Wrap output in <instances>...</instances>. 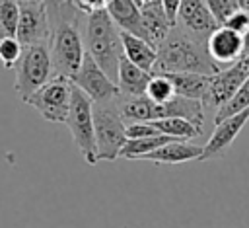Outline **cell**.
Segmentation results:
<instances>
[{
    "label": "cell",
    "instance_id": "obj_22",
    "mask_svg": "<svg viewBox=\"0 0 249 228\" xmlns=\"http://www.w3.org/2000/svg\"><path fill=\"white\" fill-rule=\"evenodd\" d=\"M245 107H249V76L243 80V84L237 88V92L222 105L216 109V117L214 121H220L224 117H230V115H235L239 111H243Z\"/></svg>",
    "mask_w": 249,
    "mask_h": 228
},
{
    "label": "cell",
    "instance_id": "obj_25",
    "mask_svg": "<svg viewBox=\"0 0 249 228\" xmlns=\"http://www.w3.org/2000/svg\"><path fill=\"white\" fill-rule=\"evenodd\" d=\"M23 53L21 43L16 39V35H4L0 37V62L4 68H14Z\"/></svg>",
    "mask_w": 249,
    "mask_h": 228
},
{
    "label": "cell",
    "instance_id": "obj_26",
    "mask_svg": "<svg viewBox=\"0 0 249 228\" xmlns=\"http://www.w3.org/2000/svg\"><path fill=\"white\" fill-rule=\"evenodd\" d=\"M210 14L214 16V19L218 21V25H224V21L239 8L237 0H204Z\"/></svg>",
    "mask_w": 249,
    "mask_h": 228
},
{
    "label": "cell",
    "instance_id": "obj_9",
    "mask_svg": "<svg viewBox=\"0 0 249 228\" xmlns=\"http://www.w3.org/2000/svg\"><path fill=\"white\" fill-rule=\"evenodd\" d=\"M70 82L82 90L89 99L91 103H99V101H111L115 97H119V88H117V82L111 80L107 76V72L86 53L78 72L70 78Z\"/></svg>",
    "mask_w": 249,
    "mask_h": 228
},
{
    "label": "cell",
    "instance_id": "obj_3",
    "mask_svg": "<svg viewBox=\"0 0 249 228\" xmlns=\"http://www.w3.org/2000/svg\"><path fill=\"white\" fill-rule=\"evenodd\" d=\"M47 45H49L51 62H53V76L72 78L86 57L84 39L76 23L72 19H60L53 23Z\"/></svg>",
    "mask_w": 249,
    "mask_h": 228
},
{
    "label": "cell",
    "instance_id": "obj_19",
    "mask_svg": "<svg viewBox=\"0 0 249 228\" xmlns=\"http://www.w3.org/2000/svg\"><path fill=\"white\" fill-rule=\"evenodd\" d=\"M173 84L175 95L189 97V99H198L204 103L208 86H210V76L208 74H198V72H165Z\"/></svg>",
    "mask_w": 249,
    "mask_h": 228
},
{
    "label": "cell",
    "instance_id": "obj_4",
    "mask_svg": "<svg viewBox=\"0 0 249 228\" xmlns=\"http://www.w3.org/2000/svg\"><path fill=\"white\" fill-rule=\"evenodd\" d=\"M93 133L97 160H117L123 144L126 142V125L117 97L111 101L93 103Z\"/></svg>",
    "mask_w": 249,
    "mask_h": 228
},
{
    "label": "cell",
    "instance_id": "obj_8",
    "mask_svg": "<svg viewBox=\"0 0 249 228\" xmlns=\"http://www.w3.org/2000/svg\"><path fill=\"white\" fill-rule=\"evenodd\" d=\"M51 18L47 12L45 2H21L19 4V16L16 25V39L21 43V47L41 45L49 43L51 37Z\"/></svg>",
    "mask_w": 249,
    "mask_h": 228
},
{
    "label": "cell",
    "instance_id": "obj_1",
    "mask_svg": "<svg viewBox=\"0 0 249 228\" xmlns=\"http://www.w3.org/2000/svg\"><path fill=\"white\" fill-rule=\"evenodd\" d=\"M208 37H198L179 23H175L165 39L158 45L156 72H198V74H216L220 68L210 58L206 49Z\"/></svg>",
    "mask_w": 249,
    "mask_h": 228
},
{
    "label": "cell",
    "instance_id": "obj_18",
    "mask_svg": "<svg viewBox=\"0 0 249 228\" xmlns=\"http://www.w3.org/2000/svg\"><path fill=\"white\" fill-rule=\"evenodd\" d=\"M107 14L121 31H128L144 39L140 6L134 0H111L107 6Z\"/></svg>",
    "mask_w": 249,
    "mask_h": 228
},
{
    "label": "cell",
    "instance_id": "obj_23",
    "mask_svg": "<svg viewBox=\"0 0 249 228\" xmlns=\"http://www.w3.org/2000/svg\"><path fill=\"white\" fill-rule=\"evenodd\" d=\"M146 95L150 99H154L156 103H163L167 99H171L175 95L173 92V84L169 80V76L165 72H156L150 76V82L146 86Z\"/></svg>",
    "mask_w": 249,
    "mask_h": 228
},
{
    "label": "cell",
    "instance_id": "obj_11",
    "mask_svg": "<svg viewBox=\"0 0 249 228\" xmlns=\"http://www.w3.org/2000/svg\"><path fill=\"white\" fill-rule=\"evenodd\" d=\"M247 121H249V107H245L243 111H239L235 115H230V117H224V119L216 121V129L210 134L208 142L202 146V154H200L198 160L206 162V160L222 158L228 152V148L233 144L239 131L247 125Z\"/></svg>",
    "mask_w": 249,
    "mask_h": 228
},
{
    "label": "cell",
    "instance_id": "obj_14",
    "mask_svg": "<svg viewBox=\"0 0 249 228\" xmlns=\"http://www.w3.org/2000/svg\"><path fill=\"white\" fill-rule=\"evenodd\" d=\"M140 16H142V27H144V39L158 49V45L165 39L173 23L169 21L163 6L160 0H148L140 6Z\"/></svg>",
    "mask_w": 249,
    "mask_h": 228
},
{
    "label": "cell",
    "instance_id": "obj_24",
    "mask_svg": "<svg viewBox=\"0 0 249 228\" xmlns=\"http://www.w3.org/2000/svg\"><path fill=\"white\" fill-rule=\"evenodd\" d=\"M19 4L16 0H0V37L16 35Z\"/></svg>",
    "mask_w": 249,
    "mask_h": 228
},
{
    "label": "cell",
    "instance_id": "obj_6",
    "mask_svg": "<svg viewBox=\"0 0 249 228\" xmlns=\"http://www.w3.org/2000/svg\"><path fill=\"white\" fill-rule=\"evenodd\" d=\"M14 68H16L14 88L19 94V97L25 101L37 88H41L53 76L49 45L41 43V45L23 47V53Z\"/></svg>",
    "mask_w": 249,
    "mask_h": 228
},
{
    "label": "cell",
    "instance_id": "obj_30",
    "mask_svg": "<svg viewBox=\"0 0 249 228\" xmlns=\"http://www.w3.org/2000/svg\"><path fill=\"white\" fill-rule=\"evenodd\" d=\"M160 2H161L163 10H165V14H167L169 21L175 25V21H177V10H179L181 0H160Z\"/></svg>",
    "mask_w": 249,
    "mask_h": 228
},
{
    "label": "cell",
    "instance_id": "obj_33",
    "mask_svg": "<svg viewBox=\"0 0 249 228\" xmlns=\"http://www.w3.org/2000/svg\"><path fill=\"white\" fill-rule=\"evenodd\" d=\"M18 4H21V2H41V0H16Z\"/></svg>",
    "mask_w": 249,
    "mask_h": 228
},
{
    "label": "cell",
    "instance_id": "obj_34",
    "mask_svg": "<svg viewBox=\"0 0 249 228\" xmlns=\"http://www.w3.org/2000/svg\"><path fill=\"white\" fill-rule=\"evenodd\" d=\"M134 2H136L138 6H142V4H144V2H148V0H134Z\"/></svg>",
    "mask_w": 249,
    "mask_h": 228
},
{
    "label": "cell",
    "instance_id": "obj_27",
    "mask_svg": "<svg viewBox=\"0 0 249 228\" xmlns=\"http://www.w3.org/2000/svg\"><path fill=\"white\" fill-rule=\"evenodd\" d=\"M51 18V25L60 21V19H72L76 10L70 6V0H43Z\"/></svg>",
    "mask_w": 249,
    "mask_h": 228
},
{
    "label": "cell",
    "instance_id": "obj_31",
    "mask_svg": "<svg viewBox=\"0 0 249 228\" xmlns=\"http://www.w3.org/2000/svg\"><path fill=\"white\" fill-rule=\"evenodd\" d=\"M249 55V31L243 33V57Z\"/></svg>",
    "mask_w": 249,
    "mask_h": 228
},
{
    "label": "cell",
    "instance_id": "obj_17",
    "mask_svg": "<svg viewBox=\"0 0 249 228\" xmlns=\"http://www.w3.org/2000/svg\"><path fill=\"white\" fill-rule=\"evenodd\" d=\"M121 43H123L124 58H128L132 64L140 66L146 72H154L156 57H158L156 47H152L146 39H142L134 33H128V31H121Z\"/></svg>",
    "mask_w": 249,
    "mask_h": 228
},
{
    "label": "cell",
    "instance_id": "obj_32",
    "mask_svg": "<svg viewBox=\"0 0 249 228\" xmlns=\"http://www.w3.org/2000/svg\"><path fill=\"white\" fill-rule=\"evenodd\" d=\"M239 2V8H243V10H249V0H237Z\"/></svg>",
    "mask_w": 249,
    "mask_h": 228
},
{
    "label": "cell",
    "instance_id": "obj_21",
    "mask_svg": "<svg viewBox=\"0 0 249 228\" xmlns=\"http://www.w3.org/2000/svg\"><path fill=\"white\" fill-rule=\"evenodd\" d=\"M171 138L173 136H167V134H156V136H146V138H126L119 156L126 158V160H142L148 152H152L158 146L169 142Z\"/></svg>",
    "mask_w": 249,
    "mask_h": 228
},
{
    "label": "cell",
    "instance_id": "obj_7",
    "mask_svg": "<svg viewBox=\"0 0 249 228\" xmlns=\"http://www.w3.org/2000/svg\"><path fill=\"white\" fill-rule=\"evenodd\" d=\"M72 82L64 76H51L41 88H37L25 103L31 105L49 123H66L70 107Z\"/></svg>",
    "mask_w": 249,
    "mask_h": 228
},
{
    "label": "cell",
    "instance_id": "obj_12",
    "mask_svg": "<svg viewBox=\"0 0 249 228\" xmlns=\"http://www.w3.org/2000/svg\"><path fill=\"white\" fill-rule=\"evenodd\" d=\"M206 49L210 58L218 64V68L230 66L243 57V35L226 25H218L208 35Z\"/></svg>",
    "mask_w": 249,
    "mask_h": 228
},
{
    "label": "cell",
    "instance_id": "obj_29",
    "mask_svg": "<svg viewBox=\"0 0 249 228\" xmlns=\"http://www.w3.org/2000/svg\"><path fill=\"white\" fill-rule=\"evenodd\" d=\"M226 27L237 31V33H247L249 31V10H243V8H237L226 21H224Z\"/></svg>",
    "mask_w": 249,
    "mask_h": 228
},
{
    "label": "cell",
    "instance_id": "obj_2",
    "mask_svg": "<svg viewBox=\"0 0 249 228\" xmlns=\"http://www.w3.org/2000/svg\"><path fill=\"white\" fill-rule=\"evenodd\" d=\"M86 53L107 72L111 80H117L119 62L123 58L121 29L115 25L107 10L88 14L86 19Z\"/></svg>",
    "mask_w": 249,
    "mask_h": 228
},
{
    "label": "cell",
    "instance_id": "obj_28",
    "mask_svg": "<svg viewBox=\"0 0 249 228\" xmlns=\"http://www.w3.org/2000/svg\"><path fill=\"white\" fill-rule=\"evenodd\" d=\"M156 134H161V133L152 125V121H136L126 125V138H146Z\"/></svg>",
    "mask_w": 249,
    "mask_h": 228
},
{
    "label": "cell",
    "instance_id": "obj_16",
    "mask_svg": "<svg viewBox=\"0 0 249 228\" xmlns=\"http://www.w3.org/2000/svg\"><path fill=\"white\" fill-rule=\"evenodd\" d=\"M152 72L142 70L140 66L132 64L128 58H121L119 62V70H117V88H119V95L123 97H138L146 94V86L150 82Z\"/></svg>",
    "mask_w": 249,
    "mask_h": 228
},
{
    "label": "cell",
    "instance_id": "obj_20",
    "mask_svg": "<svg viewBox=\"0 0 249 228\" xmlns=\"http://www.w3.org/2000/svg\"><path fill=\"white\" fill-rule=\"evenodd\" d=\"M152 125L161 133V134H167V136H173V138H185V140H191L195 136H198L202 133L200 127H196L195 123L183 119V117H165V119H156L152 121Z\"/></svg>",
    "mask_w": 249,
    "mask_h": 228
},
{
    "label": "cell",
    "instance_id": "obj_5",
    "mask_svg": "<svg viewBox=\"0 0 249 228\" xmlns=\"http://www.w3.org/2000/svg\"><path fill=\"white\" fill-rule=\"evenodd\" d=\"M66 127L72 134V140L84 160L93 166L97 164V148H95V133H93V103L91 99L78 90L72 84V94H70V107H68V117H66Z\"/></svg>",
    "mask_w": 249,
    "mask_h": 228
},
{
    "label": "cell",
    "instance_id": "obj_35",
    "mask_svg": "<svg viewBox=\"0 0 249 228\" xmlns=\"http://www.w3.org/2000/svg\"><path fill=\"white\" fill-rule=\"evenodd\" d=\"M245 58H247V62H249V55H245Z\"/></svg>",
    "mask_w": 249,
    "mask_h": 228
},
{
    "label": "cell",
    "instance_id": "obj_15",
    "mask_svg": "<svg viewBox=\"0 0 249 228\" xmlns=\"http://www.w3.org/2000/svg\"><path fill=\"white\" fill-rule=\"evenodd\" d=\"M200 154H202V146L195 142H187L185 138H171L169 142L148 152L142 160L156 162V164H183V162L198 160Z\"/></svg>",
    "mask_w": 249,
    "mask_h": 228
},
{
    "label": "cell",
    "instance_id": "obj_13",
    "mask_svg": "<svg viewBox=\"0 0 249 228\" xmlns=\"http://www.w3.org/2000/svg\"><path fill=\"white\" fill-rule=\"evenodd\" d=\"M175 23L198 37H208L218 27V21L210 14L204 0H181Z\"/></svg>",
    "mask_w": 249,
    "mask_h": 228
},
{
    "label": "cell",
    "instance_id": "obj_10",
    "mask_svg": "<svg viewBox=\"0 0 249 228\" xmlns=\"http://www.w3.org/2000/svg\"><path fill=\"white\" fill-rule=\"evenodd\" d=\"M249 76V62L245 57H241L239 60H235L230 66L220 68L216 74L210 76V86L204 97V107H222L235 92L237 88L243 84V80Z\"/></svg>",
    "mask_w": 249,
    "mask_h": 228
}]
</instances>
